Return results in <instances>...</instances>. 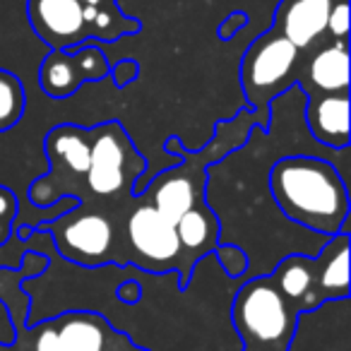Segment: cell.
I'll return each mask as SVG.
<instances>
[{
	"label": "cell",
	"mask_w": 351,
	"mask_h": 351,
	"mask_svg": "<svg viewBox=\"0 0 351 351\" xmlns=\"http://www.w3.org/2000/svg\"><path fill=\"white\" fill-rule=\"evenodd\" d=\"M243 27H245V15L234 12V15L226 17V22H221V25H219V39L221 41L236 39V32H241Z\"/></svg>",
	"instance_id": "22"
},
{
	"label": "cell",
	"mask_w": 351,
	"mask_h": 351,
	"mask_svg": "<svg viewBox=\"0 0 351 351\" xmlns=\"http://www.w3.org/2000/svg\"><path fill=\"white\" fill-rule=\"evenodd\" d=\"M89 169L84 176L94 197H135L132 188L145 173L147 161L135 149L125 128L116 121L89 128Z\"/></svg>",
	"instance_id": "4"
},
{
	"label": "cell",
	"mask_w": 351,
	"mask_h": 351,
	"mask_svg": "<svg viewBox=\"0 0 351 351\" xmlns=\"http://www.w3.org/2000/svg\"><path fill=\"white\" fill-rule=\"evenodd\" d=\"M84 3H87V5H101V0H84Z\"/></svg>",
	"instance_id": "25"
},
{
	"label": "cell",
	"mask_w": 351,
	"mask_h": 351,
	"mask_svg": "<svg viewBox=\"0 0 351 351\" xmlns=\"http://www.w3.org/2000/svg\"><path fill=\"white\" fill-rule=\"evenodd\" d=\"M296 84L306 97L315 94L349 92V46L346 41H327L308 58L303 73L296 75Z\"/></svg>",
	"instance_id": "11"
},
{
	"label": "cell",
	"mask_w": 351,
	"mask_h": 351,
	"mask_svg": "<svg viewBox=\"0 0 351 351\" xmlns=\"http://www.w3.org/2000/svg\"><path fill=\"white\" fill-rule=\"evenodd\" d=\"M219 269L226 274L229 279H248V255L234 243H217V248L212 250Z\"/></svg>",
	"instance_id": "17"
},
{
	"label": "cell",
	"mask_w": 351,
	"mask_h": 351,
	"mask_svg": "<svg viewBox=\"0 0 351 351\" xmlns=\"http://www.w3.org/2000/svg\"><path fill=\"white\" fill-rule=\"evenodd\" d=\"M303 123L317 145L330 149L349 147V92L306 97Z\"/></svg>",
	"instance_id": "12"
},
{
	"label": "cell",
	"mask_w": 351,
	"mask_h": 351,
	"mask_svg": "<svg viewBox=\"0 0 351 351\" xmlns=\"http://www.w3.org/2000/svg\"><path fill=\"white\" fill-rule=\"evenodd\" d=\"M111 75V58L94 41L73 49H51L36 68V82L51 101L70 99L84 84L106 82Z\"/></svg>",
	"instance_id": "6"
},
{
	"label": "cell",
	"mask_w": 351,
	"mask_h": 351,
	"mask_svg": "<svg viewBox=\"0 0 351 351\" xmlns=\"http://www.w3.org/2000/svg\"><path fill=\"white\" fill-rule=\"evenodd\" d=\"M301 73V51L284 39L274 27L258 36L245 49L241 60V84L253 113L258 116V128L267 130L269 104L284 89L296 84V75Z\"/></svg>",
	"instance_id": "3"
},
{
	"label": "cell",
	"mask_w": 351,
	"mask_h": 351,
	"mask_svg": "<svg viewBox=\"0 0 351 351\" xmlns=\"http://www.w3.org/2000/svg\"><path fill=\"white\" fill-rule=\"evenodd\" d=\"M137 75H140V63H137V60H121V63H111V75H108V80H111L116 87H128V84L135 82Z\"/></svg>",
	"instance_id": "20"
},
{
	"label": "cell",
	"mask_w": 351,
	"mask_h": 351,
	"mask_svg": "<svg viewBox=\"0 0 351 351\" xmlns=\"http://www.w3.org/2000/svg\"><path fill=\"white\" fill-rule=\"evenodd\" d=\"M27 20L49 49H73L87 41L82 0H27Z\"/></svg>",
	"instance_id": "9"
},
{
	"label": "cell",
	"mask_w": 351,
	"mask_h": 351,
	"mask_svg": "<svg viewBox=\"0 0 351 351\" xmlns=\"http://www.w3.org/2000/svg\"><path fill=\"white\" fill-rule=\"evenodd\" d=\"M36 229L46 231L53 241L56 253L60 258H68L70 263L94 267L99 263H108L113 255L116 229L104 212H87L82 205H77L75 210L36 226Z\"/></svg>",
	"instance_id": "5"
},
{
	"label": "cell",
	"mask_w": 351,
	"mask_h": 351,
	"mask_svg": "<svg viewBox=\"0 0 351 351\" xmlns=\"http://www.w3.org/2000/svg\"><path fill=\"white\" fill-rule=\"evenodd\" d=\"M0 351H25V349L17 344H0Z\"/></svg>",
	"instance_id": "24"
},
{
	"label": "cell",
	"mask_w": 351,
	"mask_h": 351,
	"mask_svg": "<svg viewBox=\"0 0 351 351\" xmlns=\"http://www.w3.org/2000/svg\"><path fill=\"white\" fill-rule=\"evenodd\" d=\"M269 277L274 279L279 291L296 306L298 313H311L322 306V298L317 293V269L313 255H284L269 269Z\"/></svg>",
	"instance_id": "13"
},
{
	"label": "cell",
	"mask_w": 351,
	"mask_h": 351,
	"mask_svg": "<svg viewBox=\"0 0 351 351\" xmlns=\"http://www.w3.org/2000/svg\"><path fill=\"white\" fill-rule=\"evenodd\" d=\"M125 234L132 250L140 255V267L147 272H181V241L176 224L169 221L156 207L142 200L128 215Z\"/></svg>",
	"instance_id": "8"
},
{
	"label": "cell",
	"mask_w": 351,
	"mask_h": 351,
	"mask_svg": "<svg viewBox=\"0 0 351 351\" xmlns=\"http://www.w3.org/2000/svg\"><path fill=\"white\" fill-rule=\"evenodd\" d=\"M267 191L279 215L311 234H349V186L332 161L313 154L279 156L267 171Z\"/></svg>",
	"instance_id": "1"
},
{
	"label": "cell",
	"mask_w": 351,
	"mask_h": 351,
	"mask_svg": "<svg viewBox=\"0 0 351 351\" xmlns=\"http://www.w3.org/2000/svg\"><path fill=\"white\" fill-rule=\"evenodd\" d=\"M335 0H282L274 10V29L298 51H311L322 44Z\"/></svg>",
	"instance_id": "10"
},
{
	"label": "cell",
	"mask_w": 351,
	"mask_h": 351,
	"mask_svg": "<svg viewBox=\"0 0 351 351\" xmlns=\"http://www.w3.org/2000/svg\"><path fill=\"white\" fill-rule=\"evenodd\" d=\"M15 339H29V351H106L108 325L99 313L68 311L17 332Z\"/></svg>",
	"instance_id": "7"
},
{
	"label": "cell",
	"mask_w": 351,
	"mask_h": 351,
	"mask_svg": "<svg viewBox=\"0 0 351 351\" xmlns=\"http://www.w3.org/2000/svg\"><path fill=\"white\" fill-rule=\"evenodd\" d=\"M20 210L17 193L8 186H0V245L5 243L15 231V217Z\"/></svg>",
	"instance_id": "18"
},
{
	"label": "cell",
	"mask_w": 351,
	"mask_h": 351,
	"mask_svg": "<svg viewBox=\"0 0 351 351\" xmlns=\"http://www.w3.org/2000/svg\"><path fill=\"white\" fill-rule=\"evenodd\" d=\"M298 315L301 313L279 291L269 274L243 279L229 308L241 351H289Z\"/></svg>",
	"instance_id": "2"
},
{
	"label": "cell",
	"mask_w": 351,
	"mask_h": 351,
	"mask_svg": "<svg viewBox=\"0 0 351 351\" xmlns=\"http://www.w3.org/2000/svg\"><path fill=\"white\" fill-rule=\"evenodd\" d=\"M325 34L332 41L349 39V0H335L330 15H327Z\"/></svg>",
	"instance_id": "19"
},
{
	"label": "cell",
	"mask_w": 351,
	"mask_h": 351,
	"mask_svg": "<svg viewBox=\"0 0 351 351\" xmlns=\"http://www.w3.org/2000/svg\"><path fill=\"white\" fill-rule=\"evenodd\" d=\"M219 219H217V215H212L207 205L186 212L176 221V234L181 241L183 255H191V263L210 255L219 243Z\"/></svg>",
	"instance_id": "15"
},
{
	"label": "cell",
	"mask_w": 351,
	"mask_h": 351,
	"mask_svg": "<svg viewBox=\"0 0 351 351\" xmlns=\"http://www.w3.org/2000/svg\"><path fill=\"white\" fill-rule=\"evenodd\" d=\"M15 341V325L10 320V313L0 301V344H12Z\"/></svg>",
	"instance_id": "23"
},
{
	"label": "cell",
	"mask_w": 351,
	"mask_h": 351,
	"mask_svg": "<svg viewBox=\"0 0 351 351\" xmlns=\"http://www.w3.org/2000/svg\"><path fill=\"white\" fill-rule=\"evenodd\" d=\"M128 277L121 282V287L116 289V296L121 298L123 306H135L140 303V296H142V287H140V279L132 274V265H128Z\"/></svg>",
	"instance_id": "21"
},
{
	"label": "cell",
	"mask_w": 351,
	"mask_h": 351,
	"mask_svg": "<svg viewBox=\"0 0 351 351\" xmlns=\"http://www.w3.org/2000/svg\"><path fill=\"white\" fill-rule=\"evenodd\" d=\"M27 111V89L10 70L0 68V132H8L22 121Z\"/></svg>",
	"instance_id": "16"
},
{
	"label": "cell",
	"mask_w": 351,
	"mask_h": 351,
	"mask_svg": "<svg viewBox=\"0 0 351 351\" xmlns=\"http://www.w3.org/2000/svg\"><path fill=\"white\" fill-rule=\"evenodd\" d=\"M317 293L322 303L349 298V234L330 236L315 255Z\"/></svg>",
	"instance_id": "14"
}]
</instances>
